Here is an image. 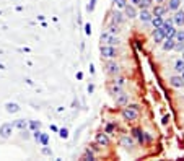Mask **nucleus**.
Instances as JSON below:
<instances>
[{
  "label": "nucleus",
  "instance_id": "ddd939ff",
  "mask_svg": "<svg viewBox=\"0 0 184 161\" xmlns=\"http://www.w3.org/2000/svg\"><path fill=\"white\" fill-rule=\"evenodd\" d=\"M152 12H150V8H140V12H139V15H137V18L142 21V23H150V20H152Z\"/></svg>",
  "mask_w": 184,
  "mask_h": 161
},
{
  "label": "nucleus",
  "instance_id": "7c9ffc66",
  "mask_svg": "<svg viewBox=\"0 0 184 161\" xmlns=\"http://www.w3.org/2000/svg\"><path fill=\"white\" fill-rule=\"evenodd\" d=\"M111 82H114L116 85L125 86V78H124V77H121V73H119V75H116V77H112V80H111Z\"/></svg>",
  "mask_w": 184,
  "mask_h": 161
},
{
  "label": "nucleus",
  "instance_id": "6e6552de",
  "mask_svg": "<svg viewBox=\"0 0 184 161\" xmlns=\"http://www.w3.org/2000/svg\"><path fill=\"white\" fill-rule=\"evenodd\" d=\"M122 10H124V17H125V18H129V20L137 18V15H139L137 7H135V5H132V3H127Z\"/></svg>",
  "mask_w": 184,
  "mask_h": 161
},
{
  "label": "nucleus",
  "instance_id": "72a5a7b5",
  "mask_svg": "<svg viewBox=\"0 0 184 161\" xmlns=\"http://www.w3.org/2000/svg\"><path fill=\"white\" fill-rule=\"evenodd\" d=\"M57 132H59V137L64 138V140H65V138H68V130H67V129H59Z\"/></svg>",
  "mask_w": 184,
  "mask_h": 161
},
{
  "label": "nucleus",
  "instance_id": "a878e982",
  "mask_svg": "<svg viewBox=\"0 0 184 161\" xmlns=\"http://www.w3.org/2000/svg\"><path fill=\"white\" fill-rule=\"evenodd\" d=\"M176 73H181V72H184V60L182 59H178V60L174 62V69H173Z\"/></svg>",
  "mask_w": 184,
  "mask_h": 161
},
{
  "label": "nucleus",
  "instance_id": "49530a36",
  "mask_svg": "<svg viewBox=\"0 0 184 161\" xmlns=\"http://www.w3.org/2000/svg\"><path fill=\"white\" fill-rule=\"evenodd\" d=\"M77 78L82 80V78H83V73H82V72H78V73H77Z\"/></svg>",
  "mask_w": 184,
  "mask_h": 161
},
{
  "label": "nucleus",
  "instance_id": "20e7f679",
  "mask_svg": "<svg viewBox=\"0 0 184 161\" xmlns=\"http://www.w3.org/2000/svg\"><path fill=\"white\" fill-rule=\"evenodd\" d=\"M104 72L108 73L109 77H116L121 73V65L116 62V59H111V60H108L104 64Z\"/></svg>",
  "mask_w": 184,
  "mask_h": 161
},
{
  "label": "nucleus",
  "instance_id": "a211bd4d",
  "mask_svg": "<svg viewBox=\"0 0 184 161\" xmlns=\"http://www.w3.org/2000/svg\"><path fill=\"white\" fill-rule=\"evenodd\" d=\"M124 90V86H121V85H116L114 82H109V85H108V91H109V94L111 96H116V94H119Z\"/></svg>",
  "mask_w": 184,
  "mask_h": 161
},
{
  "label": "nucleus",
  "instance_id": "4468645a",
  "mask_svg": "<svg viewBox=\"0 0 184 161\" xmlns=\"http://www.w3.org/2000/svg\"><path fill=\"white\" fill-rule=\"evenodd\" d=\"M150 12H152V15H157V17H165V15L168 13V8L163 3H157L155 7H152Z\"/></svg>",
  "mask_w": 184,
  "mask_h": 161
},
{
  "label": "nucleus",
  "instance_id": "f257e3e1",
  "mask_svg": "<svg viewBox=\"0 0 184 161\" xmlns=\"http://www.w3.org/2000/svg\"><path fill=\"white\" fill-rule=\"evenodd\" d=\"M101 52V59H106V60H111V59H116L119 55V50L116 46H108V44H101L100 47Z\"/></svg>",
  "mask_w": 184,
  "mask_h": 161
},
{
  "label": "nucleus",
  "instance_id": "0eeeda50",
  "mask_svg": "<svg viewBox=\"0 0 184 161\" xmlns=\"http://www.w3.org/2000/svg\"><path fill=\"white\" fill-rule=\"evenodd\" d=\"M95 142L98 143V146H103V148H108L111 145V140H109V135L106 132H101V134H96L95 135Z\"/></svg>",
  "mask_w": 184,
  "mask_h": 161
},
{
  "label": "nucleus",
  "instance_id": "5701e85b",
  "mask_svg": "<svg viewBox=\"0 0 184 161\" xmlns=\"http://www.w3.org/2000/svg\"><path fill=\"white\" fill-rule=\"evenodd\" d=\"M20 109H21V107L17 104V102H7V104H5V111H7V112H10V114L18 112Z\"/></svg>",
  "mask_w": 184,
  "mask_h": 161
},
{
  "label": "nucleus",
  "instance_id": "ea45409f",
  "mask_svg": "<svg viewBox=\"0 0 184 161\" xmlns=\"http://www.w3.org/2000/svg\"><path fill=\"white\" fill-rule=\"evenodd\" d=\"M85 33H87V34H91V25H90V23L85 25Z\"/></svg>",
  "mask_w": 184,
  "mask_h": 161
},
{
  "label": "nucleus",
  "instance_id": "4c0bfd02",
  "mask_svg": "<svg viewBox=\"0 0 184 161\" xmlns=\"http://www.w3.org/2000/svg\"><path fill=\"white\" fill-rule=\"evenodd\" d=\"M30 134H31V132L28 130V129L21 130V138H25V140H28V138H30Z\"/></svg>",
  "mask_w": 184,
  "mask_h": 161
},
{
  "label": "nucleus",
  "instance_id": "f8f14e48",
  "mask_svg": "<svg viewBox=\"0 0 184 161\" xmlns=\"http://www.w3.org/2000/svg\"><path fill=\"white\" fill-rule=\"evenodd\" d=\"M114 99H116V104H117L119 107H124V106L129 104V93H125V91L122 90L119 94H116Z\"/></svg>",
  "mask_w": 184,
  "mask_h": 161
},
{
  "label": "nucleus",
  "instance_id": "f03ea898",
  "mask_svg": "<svg viewBox=\"0 0 184 161\" xmlns=\"http://www.w3.org/2000/svg\"><path fill=\"white\" fill-rule=\"evenodd\" d=\"M100 41H101V44H108V46H119L121 44V39H119V36H116V34H109L108 31H104L101 33V36H100Z\"/></svg>",
  "mask_w": 184,
  "mask_h": 161
},
{
  "label": "nucleus",
  "instance_id": "9d476101",
  "mask_svg": "<svg viewBox=\"0 0 184 161\" xmlns=\"http://www.w3.org/2000/svg\"><path fill=\"white\" fill-rule=\"evenodd\" d=\"M130 135L134 137V140L139 142L140 145H145V132H144L142 129H139V127L132 129V130H130Z\"/></svg>",
  "mask_w": 184,
  "mask_h": 161
},
{
  "label": "nucleus",
  "instance_id": "f704fd0d",
  "mask_svg": "<svg viewBox=\"0 0 184 161\" xmlns=\"http://www.w3.org/2000/svg\"><path fill=\"white\" fill-rule=\"evenodd\" d=\"M173 50H178V52H182V50H184V42H174Z\"/></svg>",
  "mask_w": 184,
  "mask_h": 161
},
{
  "label": "nucleus",
  "instance_id": "09e8293b",
  "mask_svg": "<svg viewBox=\"0 0 184 161\" xmlns=\"http://www.w3.org/2000/svg\"><path fill=\"white\" fill-rule=\"evenodd\" d=\"M0 70H5V65H2V64H0Z\"/></svg>",
  "mask_w": 184,
  "mask_h": 161
},
{
  "label": "nucleus",
  "instance_id": "c756f323",
  "mask_svg": "<svg viewBox=\"0 0 184 161\" xmlns=\"http://www.w3.org/2000/svg\"><path fill=\"white\" fill-rule=\"evenodd\" d=\"M38 142L44 146V145H49V135L47 134H44V132H41L39 134V138H38Z\"/></svg>",
  "mask_w": 184,
  "mask_h": 161
},
{
  "label": "nucleus",
  "instance_id": "3c124183",
  "mask_svg": "<svg viewBox=\"0 0 184 161\" xmlns=\"http://www.w3.org/2000/svg\"><path fill=\"white\" fill-rule=\"evenodd\" d=\"M181 59H182V60H184V50H182V54H181Z\"/></svg>",
  "mask_w": 184,
  "mask_h": 161
},
{
  "label": "nucleus",
  "instance_id": "58836bf2",
  "mask_svg": "<svg viewBox=\"0 0 184 161\" xmlns=\"http://www.w3.org/2000/svg\"><path fill=\"white\" fill-rule=\"evenodd\" d=\"M95 5H96V0H90V5H88V12H93V10H95Z\"/></svg>",
  "mask_w": 184,
  "mask_h": 161
},
{
  "label": "nucleus",
  "instance_id": "b1692460",
  "mask_svg": "<svg viewBox=\"0 0 184 161\" xmlns=\"http://www.w3.org/2000/svg\"><path fill=\"white\" fill-rule=\"evenodd\" d=\"M163 21H165V17H157V15H153L152 20H150V23L153 28H160L161 25H163Z\"/></svg>",
  "mask_w": 184,
  "mask_h": 161
},
{
  "label": "nucleus",
  "instance_id": "a19ab883",
  "mask_svg": "<svg viewBox=\"0 0 184 161\" xmlns=\"http://www.w3.org/2000/svg\"><path fill=\"white\" fill-rule=\"evenodd\" d=\"M150 142H152V135L145 132V143H150Z\"/></svg>",
  "mask_w": 184,
  "mask_h": 161
},
{
  "label": "nucleus",
  "instance_id": "37998d69",
  "mask_svg": "<svg viewBox=\"0 0 184 161\" xmlns=\"http://www.w3.org/2000/svg\"><path fill=\"white\" fill-rule=\"evenodd\" d=\"M129 2H130L132 5H135V7H137V5H139V2H140V0H129Z\"/></svg>",
  "mask_w": 184,
  "mask_h": 161
},
{
  "label": "nucleus",
  "instance_id": "1a4fd4ad",
  "mask_svg": "<svg viewBox=\"0 0 184 161\" xmlns=\"http://www.w3.org/2000/svg\"><path fill=\"white\" fill-rule=\"evenodd\" d=\"M171 20H173V25H174V26L182 28V26H184V10H182V8L176 10L174 15L171 17Z\"/></svg>",
  "mask_w": 184,
  "mask_h": 161
},
{
  "label": "nucleus",
  "instance_id": "a18cd8bd",
  "mask_svg": "<svg viewBox=\"0 0 184 161\" xmlns=\"http://www.w3.org/2000/svg\"><path fill=\"white\" fill-rule=\"evenodd\" d=\"M93 90H95V86L90 85V86H88V93H93Z\"/></svg>",
  "mask_w": 184,
  "mask_h": 161
},
{
  "label": "nucleus",
  "instance_id": "dca6fc26",
  "mask_svg": "<svg viewBox=\"0 0 184 161\" xmlns=\"http://www.w3.org/2000/svg\"><path fill=\"white\" fill-rule=\"evenodd\" d=\"M169 85L173 88H176V90H181V88H184V80L181 75H174V77L169 78Z\"/></svg>",
  "mask_w": 184,
  "mask_h": 161
},
{
  "label": "nucleus",
  "instance_id": "cd10ccee",
  "mask_svg": "<svg viewBox=\"0 0 184 161\" xmlns=\"http://www.w3.org/2000/svg\"><path fill=\"white\" fill-rule=\"evenodd\" d=\"M173 38H174L176 42H184V29H176Z\"/></svg>",
  "mask_w": 184,
  "mask_h": 161
},
{
  "label": "nucleus",
  "instance_id": "6ab92c4d",
  "mask_svg": "<svg viewBox=\"0 0 184 161\" xmlns=\"http://www.w3.org/2000/svg\"><path fill=\"white\" fill-rule=\"evenodd\" d=\"M174 38H165L163 39V42H161V47H163V50L165 52H169V50H173V47H174Z\"/></svg>",
  "mask_w": 184,
  "mask_h": 161
},
{
  "label": "nucleus",
  "instance_id": "c85d7f7f",
  "mask_svg": "<svg viewBox=\"0 0 184 161\" xmlns=\"http://www.w3.org/2000/svg\"><path fill=\"white\" fill-rule=\"evenodd\" d=\"M152 5H153V0H140L137 8H152Z\"/></svg>",
  "mask_w": 184,
  "mask_h": 161
},
{
  "label": "nucleus",
  "instance_id": "603ef678",
  "mask_svg": "<svg viewBox=\"0 0 184 161\" xmlns=\"http://www.w3.org/2000/svg\"><path fill=\"white\" fill-rule=\"evenodd\" d=\"M182 2H184V0H182ZM182 10H184V3H182Z\"/></svg>",
  "mask_w": 184,
  "mask_h": 161
},
{
  "label": "nucleus",
  "instance_id": "bb28decb",
  "mask_svg": "<svg viewBox=\"0 0 184 161\" xmlns=\"http://www.w3.org/2000/svg\"><path fill=\"white\" fill-rule=\"evenodd\" d=\"M95 153L93 151H90L88 148L87 150H85V153H83V155H82V159H85V161H95Z\"/></svg>",
  "mask_w": 184,
  "mask_h": 161
},
{
  "label": "nucleus",
  "instance_id": "aec40b11",
  "mask_svg": "<svg viewBox=\"0 0 184 161\" xmlns=\"http://www.w3.org/2000/svg\"><path fill=\"white\" fill-rule=\"evenodd\" d=\"M181 3H182V0H168L166 8H168V12H176L181 8Z\"/></svg>",
  "mask_w": 184,
  "mask_h": 161
},
{
  "label": "nucleus",
  "instance_id": "7ed1b4c3",
  "mask_svg": "<svg viewBox=\"0 0 184 161\" xmlns=\"http://www.w3.org/2000/svg\"><path fill=\"white\" fill-rule=\"evenodd\" d=\"M121 116H122V119L125 122H137L140 114H139V111H135V109H132L129 106H124L122 111H121Z\"/></svg>",
  "mask_w": 184,
  "mask_h": 161
},
{
  "label": "nucleus",
  "instance_id": "423d86ee",
  "mask_svg": "<svg viewBox=\"0 0 184 161\" xmlns=\"http://www.w3.org/2000/svg\"><path fill=\"white\" fill-rule=\"evenodd\" d=\"M119 145H121L124 150H129L130 151V150L135 148V140H134L132 135L124 134V135H121V138H119Z\"/></svg>",
  "mask_w": 184,
  "mask_h": 161
},
{
  "label": "nucleus",
  "instance_id": "2eb2a0df",
  "mask_svg": "<svg viewBox=\"0 0 184 161\" xmlns=\"http://www.w3.org/2000/svg\"><path fill=\"white\" fill-rule=\"evenodd\" d=\"M124 21H125L124 13H121V12H112L111 13V23L121 26V25H124Z\"/></svg>",
  "mask_w": 184,
  "mask_h": 161
},
{
  "label": "nucleus",
  "instance_id": "393cba45",
  "mask_svg": "<svg viewBox=\"0 0 184 161\" xmlns=\"http://www.w3.org/2000/svg\"><path fill=\"white\" fill-rule=\"evenodd\" d=\"M106 31H108L109 34H116V36H119V33H121V26H119V25H114V23H109L108 28H106Z\"/></svg>",
  "mask_w": 184,
  "mask_h": 161
},
{
  "label": "nucleus",
  "instance_id": "4be33fe9",
  "mask_svg": "<svg viewBox=\"0 0 184 161\" xmlns=\"http://www.w3.org/2000/svg\"><path fill=\"white\" fill-rule=\"evenodd\" d=\"M116 130H117V124L116 122H108L104 127V132L108 135H116Z\"/></svg>",
  "mask_w": 184,
  "mask_h": 161
},
{
  "label": "nucleus",
  "instance_id": "2f4dec72",
  "mask_svg": "<svg viewBox=\"0 0 184 161\" xmlns=\"http://www.w3.org/2000/svg\"><path fill=\"white\" fill-rule=\"evenodd\" d=\"M28 127H30L31 130L41 129V122H39V121H28Z\"/></svg>",
  "mask_w": 184,
  "mask_h": 161
},
{
  "label": "nucleus",
  "instance_id": "79ce46f5",
  "mask_svg": "<svg viewBox=\"0 0 184 161\" xmlns=\"http://www.w3.org/2000/svg\"><path fill=\"white\" fill-rule=\"evenodd\" d=\"M127 106L132 107V109H135V111H139V112H140V106H139V104H127Z\"/></svg>",
  "mask_w": 184,
  "mask_h": 161
},
{
  "label": "nucleus",
  "instance_id": "e433bc0d",
  "mask_svg": "<svg viewBox=\"0 0 184 161\" xmlns=\"http://www.w3.org/2000/svg\"><path fill=\"white\" fill-rule=\"evenodd\" d=\"M88 150H90V151H93L95 155H96V153L100 151V148H98V143H96V142H95V143H91V145L88 146Z\"/></svg>",
  "mask_w": 184,
  "mask_h": 161
},
{
  "label": "nucleus",
  "instance_id": "39448f33",
  "mask_svg": "<svg viewBox=\"0 0 184 161\" xmlns=\"http://www.w3.org/2000/svg\"><path fill=\"white\" fill-rule=\"evenodd\" d=\"M160 28H161V33H163L165 38H173L174 33H176V26L173 25V20H171V18H169V20H165L163 25H161Z\"/></svg>",
  "mask_w": 184,
  "mask_h": 161
},
{
  "label": "nucleus",
  "instance_id": "8fccbe9b",
  "mask_svg": "<svg viewBox=\"0 0 184 161\" xmlns=\"http://www.w3.org/2000/svg\"><path fill=\"white\" fill-rule=\"evenodd\" d=\"M179 75H181V77H182V80H184V72H181V73H179Z\"/></svg>",
  "mask_w": 184,
  "mask_h": 161
},
{
  "label": "nucleus",
  "instance_id": "412c9836",
  "mask_svg": "<svg viewBox=\"0 0 184 161\" xmlns=\"http://www.w3.org/2000/svg\"><path fill=\"white\" fill-rule=\"evenodd\" d=\"M12 124H13V127L18 129L20 132L25 130V129H28V121H25V119H17V121H13Z\"/></svg>",
  "mask_w": 184,
  "mask_h": 161
},
{
  "label": "nucleus",
  "instance_id": "c9c22d12",
  "mask_svg": "<svg viewBox=\"0 0 184 161\" xmlns=\"http://www.w3.org/2000/svg\"><path fill=\"white\" fill-rule=\"evenodd\" d=\"M42 155H46V156H52V150L51 148H47V145H44V146H42Z\"/></svg>",
  "mask_w": 184,
  "mask_h": 161
},
{
  "label": "nucleus",
  "instance_id": "9b49d317",
  "mask_svg": "<svg viewBox=\"0 0 184 161\" xmlns=\"http://www.w3.org/2000/svg\"><path fill=\"white\" fill-rule=\"evenodd\" d=\"M13 124H10V122H7V124H2V125H0V137L2 138H10L12 137V132H13Z\"/></svg>",
  "mask_w": 184,
  "mask_h": 161
},
{
  "label": "nucleus",
  "instance_id": "de8ad7c7",
  "mask_svg": "<svg viewBox=\"0 0 184 161\" xmlns=\"http://www.w3.org/2000/svg\"><path fill=\"white\" fill-rule=\"evenodd\" d=\"M153 2H155V3H163L165 0H153Z\"/></svg>",
  "mask_w": 184,
  "mask_h": 161
},
{
  "label": "nucleus",
  "instance_id": "c03bdc74",
  "mask_svg": "<svg viewBox=\"0 0 184 161\" xmlns=\"http://www.w3.org/2000/svg\"><path fill=\"white\" fill-rule=\"evenodd\" d=\"M168 121H169V116H165V117H163V121H161V122H163V124H168Z\"/></svg>",
  "mask_w": 184,
  "mask_h": 161
},
{
  "label": "nucleus",
  "instance_id": "473e14b6",
  "mask_svg": "<svg viewBox=\"0 0 184 161\" xmlns=\"http://www.w3.org/2000/svg\"><path fill=\"white\" fill-rule=\"evenodd\" d=\"M112 2H114V5L117 7V8H124V7L127 5V3H129V2H127V0H112Z\"/></svg>",
  "mask_w": 184,
  "mask_h": 161
},
{
  "label": "nucleus",
  "instance_id": "f3484780",
  "mask_svg": "<svg viewBox=\"0 0 184 161\" xmlns=\"http://www.w3.org/2000/svg\"><path fill=\"white\" fill-rule=\"evenodd\" d=\"M152 38H153V42L155 44H161V42H163L165 36H163V33H161V28H153Z\"/></svg>",
  "mask_w": 184,
  "mask_h": 161
}]
</instances>
